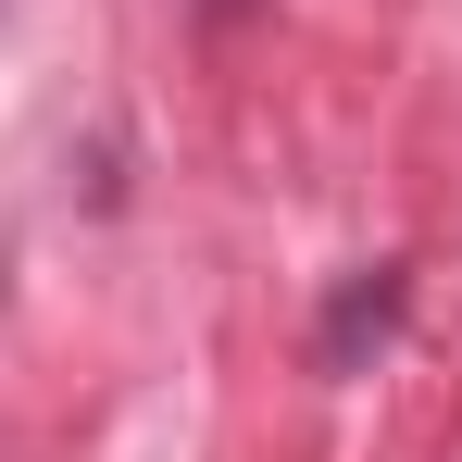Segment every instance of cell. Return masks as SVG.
I'll return each instance as SVG.
<instances>
[{"mask_svg": "<svg viewBox=\"0 0 462 462\" xmlns=\"http://www.w3.org/2000/svg\"><path fill=\"white\" fill-rule=\"evenodd\" d=\"M400 312H412V275H400V263H350L337 300H325V325H312V363H325V375H363L387 337H400Z\"/></svg>", "mask_w": 462, "mask_h": 462, "instance_id": "obj_1", "label": "cell"}]
</instances>
